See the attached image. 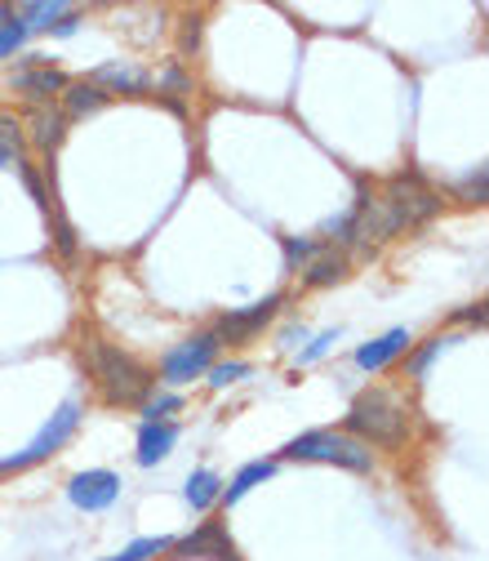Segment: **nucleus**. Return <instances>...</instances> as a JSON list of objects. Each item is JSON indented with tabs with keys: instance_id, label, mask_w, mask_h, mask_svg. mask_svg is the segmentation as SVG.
<instances>
[{
	"instance_id": "9b49d317",
	"label": "nucleus",
	"mask_w": 489,
	"mask_h": 561,
	"mask_svg": "<svg viewBox=\"0 0 489 561\" xmlns=\"http://www.w3.org/2000/svg\"><path fill=\"white\" fill-rule=\"evenodd\" d=\"M85 81L98 85L107 99H112V94H129V99H138V94H148V90L156 85V77L148 72V67H129V62H103V67H94Z\"/></svg>"
},
{
	"instance_id": "c85d7f7f",
	"label": "nucleus",
	"mask_w": 489,
	"mask_h": 561,
	"mask_svg": "<svg viewBox=\"0 0 489 561\" xmlns=\"http://www.w3.org/2000/svg\"><path fill=\"white\" fill-rule=\"evenodd\" d=\"M458 321H467V325H485V304H476V308L458 312Z\"/></svg>"
},
{
	"instance_id": "6ab92c4d",
	"label": "nucleus",
	"mask_w": 489,
	"mask_h": 561,
	"mask_svg": "<svg viewBox=\"0 0 489 561\" xmlns=\"http://www.w3.org/2000/svg\"><path fill=\"white\" fill-rule=\"evenodd\" d=\"M14 19H19L27 32H49V27H58L62 19H72V10L58 5V0H49V5H45V0H27V5L14 10Z\"/></svg>"
},
{
	"instance_id": "ddd939ff",
	"label": "nucleus",
	"mask_w": 489,
	"mask_h": 561,
	"mask_svg": "<svg viewBox=\"0 0 489 561\" xmlns=\"http://www.w3.org/2000/svg\"><path fill=\"white\" fill-rule=\"evenodd\" d=\"M62 138H67V116L58 112V107H32L27 112V121H23V144H32L40 157H49V152H58L62 148Z\"/></svg>"
},
{
	"instance_id": "4468645a",
	"label": "nucleus",
	"mask_w": 489,
	"mask_h": 561,
	"mask_svg": "<svg viewBox=\"0 0 489 561\" xmlns=\"http://www.w3.org/2000/svg\"><path fill=\"white\" fill-rule=\"evenodd\" d=\"M409 343H414L409 330H387V334H379V339H370V343L357 347V366L361 370H383V366H392L396 357L409 353Z\"/></svg>"
},
{
	"instance_id": "1a4fd4ad",
	"label": "nucleus",
	"mask_w": 489,
	"mask_h": 561,
	"mask_svg": "<svg viewBox=\"0 0 489 561\" xmlns=\"http://www.w3.org/2000/svg\"><path fill=\"white\" fill-rule=\"evenodd\" d=\"M174 561L178 557H209V561H241V552H236V543H232V535H228V526L223 522H200L191 535H183V539H174Z\"/></svg>"
},
{
	"instance_id": "4be33fe9",
	"label": "nucleus",
	"mask_w": 489,
	"mask_h": 561,
	"mask_svg": "<svg viewBox=\"0 0 489 561\" xmlns=\"http://www.w3.org/2000/svg\"><path fill=\"white\" fill-rule=\"evenodd\" d=\"M450 343H458V339L454 334H436V339H428V347H418L414 362H409V379H423L428 366L436 362V353H441V347H450Z\"/></svg>"
},
{
	"instance_id": "393cba45",
	"label": "nucleus",
	"mask_w": 489,
	"mask_h": 561,
	"mask_svg": "<svg viewBox=\"0 0 489 561\" xmlns=\"http://www.w3.org/2000/svg\"><path fill=\"white\" fill-rule=\"evenodd\" d=\"M0 148L23 157V121L14 112H0Z\"/></svg>"
},
{
	"instance_id": "b1692460",
	"label": "nucleus",
	"mask_w": 489,
	"mask_h": 561,
	"mask_svg": "<svg viewBox=\"0 0 489 561\" xmlns=\"http://www.w3.org/2000/svg\"><path fill=\"white\" fill-rule=\"evenodd\" d=\"M205 375H209V388H228V383H241L249 375V362H214Z\"/></svg>"
},
{
	"instance_id": "9d476101",
	"label": "nucleus",
	"mask_w": 489,
	"mask_h": 561,
	"mask_svg": "<svg viewBox=\"0 0 489 561\" xmlns=\"http://www.w3.org/2000/svg\"><path fill=\"white\" fill-rule=\"evenodd\" d=\"M281 308H286V295H267L263 304H249V308H241V312L219 317L214 334H219L223 343H245V339H254L263 325H271V321H276V312H281Z\"/></svg>"
},
{
	"instance_id": "a878e982",
	"label": "nucleus",
	"mask_w": 489,
	"mask_h": 561,
	"mask_svg": "<svg viewBox=\"0 0 489 561\" xmlns=\"http://www.w3.org/2000/svg\"><path fill=\"white\" fill-rule=\"evenodd\" d=\"M174 410H183V397L178 392H161L156 401H143V424H165V414H174Z\"/></svg>"
},
{
	"instance_id": "0eeeda50",
	"label": "nucleus",
	"mask_w": 489,
	"mask_h": 561,
	"mask_svg": "<svg viewBox=\"0 0 489 561\" xmlns=\"http://www.w3.org/2000/svg\"><path fill=\"white\" fill-rule=\"evenodd\" d=\"M67 85H72V77H62L58 67H49V58H40V54H27L14 72H10V90L14 94H23L32 107H45L49 99H58Z\"/></svg>"
},
{
	"instance_id": "2eb2a0df",
	"label": "nucleus",
	"mask_w": 489,
	"mask_h": 561,
	"mask_svg": "<svg viewBox=\"0 0 489 561\" xmlns=\"http://www.w3.org/2000/svg\"><path fill=\"white\" fill-rule=\"evenodd\" d=\"M58 99H62V107H58V112H62L67 121H85V116H94V112H103V107L112 103V99H107L98 85H90L85 77H81V81H72V85H67V90L58 94Z\"/></svg>"
},
{
	"instance_id": "a211bd4d",
	"label": "nucleus",
	"mask_w": 489,
	"mask_h": 561,
	"mask_svg": "<svg viewBox=\"0 0 489 561\" xmlns=\"http://www.w3.org/2000/svg\"><path fill=\"white\" fill-rule=\"evenodd\" d=\"M267 477H276V463H271V459H254V463H245V468L223 485V500H219V504H228V508H232V504H241V500L249 495V490H254V485H263Z\"/></svg>"
},
{
	"instance_id": "aec40b11",
	"label": "nucleus",
	"mask_w": 489,
	"mask_h": 561,
	"mask_svg": "<svg viewBox=\"0 0 489 561\" xmlns=\"http://www.w3.org/2000/svg\"><path fill=\"white\" fill-rule=\"evenodd\" d=\"M170 548H174L170 535H143V539H133L129 548H120V552L107 557V561H152V557H165Z\"/></svg>"
},
{
	"instance_id": "7ed1b4c3",
	"label": "nucleus",
	"mask_w": 489,
	"mask_h": 561,
	"mask_svg": "<svg viewBox=\"0 0 489 561\" xmlns=\"http://www.w3.org/2000/svg\"><path fill=\"white\" fill-rule=\"evenodd\" d=\"M374 187H379V201H383V209L392 215L396 232L423 228V224H432L441 215V192L423 174H414V170L392 174L387 183H374Z\"/></svg>"
},
{
	"instance_id": "20e7f679",
	"label": "nucleus",
	"mask_w": 489,
	"mask_h": 561,
	"mask_svg": "<svg viewBox=\"0 0 489 561\" xmlns=\"http://www.w3.org/2000/svg\"><path fill=\"white\" fill-rule=\"evenodd\" d=\"M286 459H303V463H338L347 472H374V450L357 437H347L342 428H316L303 433L286 446Z\"/></svg>"
},
{
	"instance_id": "39448f33",
	"label": "nucleus",
	"mask_w": 489,
	"mask_h": 561,
	"mask_svg": "<svg viewBox=\"0 0 489 561\" xmlns=\"http://www.w3.org/2000/svg\"><path fill=\"white\" fill-rule=\"evenodd\" d=\"M219 353H223V339L214 334V325L209 330H196L191 339H183L178 347H170V353L161 357V379L156 383H165V388H183V383H191V379H200L209 366L219 362Z\"/></svg>"
},
{
	"instance_id": "f8f14e48",
	"label": "nucleus",
	"mask_w": 489,
	"mask_h": 561,
	"mask_svg": "<svg viewBox=\"0 0 489 561\" xmlns=\"http://www.w3.org/2000/svg\"><path fill=\"white\" fill-rule=\"evenodd\" d=\"M347 272H352V259L321 237V250L299 267V280H303L307 290H325V286H338V280H347Z\"/></svg>"
},
{
	"instance_id": "cd10ccee",
	"label": "nucleus",
	"mask_w": 489,
	"mask_h": 561,
	"mask_svg": "<svg viewBox=\"0 0 489 561\" xmlns=\"http://www.w3.org/2000/svg\"><path fill=\"white\" fill-rule=\"evenodd\" d=\"M458 196H463L467 205H480V201H485V165H476V170L458 183Z\"/></svg>"
},
{
	"instance_id": "dca6fc26",
	"label": "nucleus",
	"mask_w": 489,
	"mask_h": 561,
	"mask_svg": "<svg viewBox=\"0 0 489 561\" xmlns=\"http://www.w3.org/2000/svg\"><path fill=\"white\" fill-rule=\"evenodd\" d=\"M178 446V424H143L138 428V463L143 468H152V463H161L170 450Z\"/></svg>"
},
{
	"instance_id": "6e6552de",
	"label": "nucleus",
	"mask_w": 489,
	"mask_h": 561,
	"mask_svg": "<svg viewBox=\"0 0 489 561\" xmlns=\"http://www.w3.org/2000/svg\"><path fill=\"white\" fill-rule=\"evenodd\" d=\"M120 477L112 468H90V472H77L67 481V500H72L81 513H107L116 500H120Z\"/></svg>"
},
{
	"instance_id": "f3484780",
	"label": "nucleus",
	"mask_w": 489,
	"mask_h": 561,
	"mask_svg": "<svg viewBox=\"0 0 489 561\" xmlns=\"http://www.w3.org/2000/svg\"><path fill=\"white\" fill-rule=\"evenodd\" d=\"M183 495H187V504H191L196 513H209V508L223 500V477H219L214 468H196V472L187 477V485H183Z\"/></svg>"
},
{
	"instance_id": "c756f323",
	"label": "nucleus",
	"mask_w": 489,
	"mask_h": 561,
	"mask_svg": "<svg viewBox=\"0 0 489 561\" xmlns=\"http://www.w3.org/2000/svg\"><path fill=\"white\" fill-rule=\"evenodd\" d=\"M23 157H14V152H5V148H0V165H19Z\"/></svg>"
},
{
	"instance_id": "f03ea898",
	"label": "nucleus",
	"mask_w": 489,
	"mask_h": 561,
	"mask_svg": "<svg viewBox=\"0 0 489 561\" xmlns=\"http://www.w3.org/2000/svg\"><path fill=\"white\" fill-rule=\"evenodd\" d=\"M409 419L414 414H409L405 392H396V388H365V392L352 397V405H347L342 433L365 442V446H379V450H396L409 437Z\"/></svg>"
},
{
	"instance_id": "bb28decb",
	"label": "nucleus",
	"mask_w": 489,
	"mask_h": 561,
	"mask_svg": "<svg viewBox=\"0 0 489 561\" xmlns=\"http://www.w3.org/2000/svg\"><path fill=\"white\" fill-rule=\"evenodd\" d=\"M334 343H338V330H325V334H316V339H312V347H303V353H299V366H312V362H321V357L329 353Z\"/></svg>"
},
{
	"instance_id": "412c9836",
	"label": "nucleus",
	"mask_w": 489,
	"mask_h": 561,
	"mask_svg": "<svg viewBox=\"0 0 489 561\" xmlns=\"http://www.w3.org/2000/svg\"><path fill=\"white\" fill-rule=\"evenodd\" d=\"M27 45V27L14 19V5H0V62L14 58Z\"/></svg>"
},
{
	"instance_id": "f257e3e1",
	"label": "nucleus",
	"mask_w": 489,
	"mask_h": 561,
	"mask_svg": "<svg viewBox=\"0 0 489 561\" xmlns=\"http://www.w3.org/2000/svg\"><path fill=\"white\" fill-rule=\"evenodd\" d=\"M81 357H85V370H90V379L107 405L129 410V405L152 401L156 370L148 362H138L133 353H125V347H116L112 339H103L98 330L81 334Z\"/></svg>"
},
{
	"instance_id": "423d86ee",
	"label": "nucleus",
	"mask_w": 489,
	"mask_h": 561,
	"mask_svg": "<svg viewBox=\"0 0 489 561\" xmlns=\"http://www.w3.org/2000/svg\"><path fill=\"white\" fill-rule=\"evenodd\" d=\"M81 419H85L81 401H67V405H58V414H49V424H45V428L32 437V446H27V450H19L14 459H0V477H10V472H27V468L45 463L49 455H58L67 442L77 437Z\"/></svg>"
},
{
	"instance_id": "5701e85b",
	"label": "nucleus",
	"mask_w": 489,
	"mask_h": 561,
	"mask_svg": "<svg viewBox=\"0 0 489 561\" xmlns=\"http://www.w3.org/2000/svg\"><path fill=\"white\" fill-rule=\"evenodd\" d=\"M316 250H321V237H286V267L299 272Z\"/></svg>"
}]
</instances>
